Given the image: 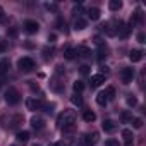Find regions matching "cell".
<instances>
[{"label":"cell","mask_w":146,"mask_h":146,"mask_svg":"<svg viewBox=\"0 0 146 146\" xmlns=\"http://www.w3.org/2000/svg\"><path fill=\"white\" fill-rule=\"evenodd\" d=\"M57 125H58V129L64 134H70L72 131L76 129V115H74V112H72V110L62 112L58 115V119H57Z\"/></svg>","instance_id":"1"},{"label":"cell","mask_w":146,"mask_h":146,"mask_svg":"<svg viewBox=\"0 0 146 146\" xmlns=\"http://www.w3.org/2000/svg\"><path fill=\"white\" fill-rule=\"evenodd\" d=\"M5 102L9 103V105H17L19 102H21V93L16 90V88H7V91H5Z\"/></svg>","instance_id":"2"},{"label":"cell","mask_w":146,"mask_h":146,"mask_svg":"<svg viewBox=\"0 0 146 146\" xmlns=\"http://www.w3.org/2000/svg\"><path fill=\"white\" fill-rule=\"evenodd\" d=\"M17 67H19V70H23V72H29V70L35 69V60H33L31 57H23V58H19Z\"/></svg>","instance_id":"3"},{"label":"cell","mask_w":146,"mask_h":146,"mask_svg":"<svg viewBox=\"0 0 146 146\" xmlns=\"http://www.w3.org/2000/svg\"><path fill=\"white\" fill-rule=\"evenodd\" d=\"M134 69L132 67H124L122 70H120V79H122V83L124 84H129V83H132V79H134Z\"/></svg>","instance_id":"4"},{"label":"cell","mask_w":146,"mask_h":146,"mask_svg":"<svg viewBox=\"0 0 146 146\" xmlns=\"http://www.w3.org/2000/svg\"><path fill=\"white\" fill-rule=\"evenodd\" d=\"M38 29H40V24H38L36 21L28 19V21L24 23V31H26L28 35H35V33H38Z\"/></svg>","instance_id":"5"},{"label":"cell","mask_w":146,"mask_h":146,"mask_svg":"<svg viewBox=\"0 0 146 146\" xmlns=\"http://www.w3.org/2000/svg\"><path fill=\"white\" fill-rule=\"evenodd\" d=\"M26 107H28V110H41L43 108V102L40 100V98H28V102H26Z\"/></svg>","instance_id":"6"},{"label":"cell","mask_w":146,"mask_h":146,"mask_svg":"<svg viewBox=\"0 0 146 146\" xmlns=\"http://www.w3.org/2000/svg\"><path fill=\"white\" fill-rule=\"evenodd\" d=\"M96 141H98V134H96V132H88V134H84V137H83L84 146H95Z\"/></svg>","instance_id":"7"},{"label":"cell","mask_w":146,"mask_h":146,"mask_svg":"<svg viewBox=\"0 0 146 146\" xmlns=\"http://www.w3.org/2000/svg\"><path fill=\"white\" fill-rule=\"evenodd\" d=\"M143 55H144V52L141 48H134V50H131L129 58H131V62H141L143 60Z\"/></svg>","instance_id":"8"},{"label":"cell","mask_w":146,"mask_h":146,"mask_svg":"<svg viewBox=\"0 0 146 146\" xmlns=\"http://www.w3.org/2000/svg\"><path fill=\"white\" fill-rule=\"evenodd\" d=\"M90 83H91V88H98V86H102V84L105 83V74H95V76H91Z\"/></svg>","instance_id":"9"},{"label":"cell","mask_w":146,"mask_h":146,"mask_svg":"<svg viewBox=\"0 0 146 146\" xmlns=\"http://www.w3.org/2000/svg\"><path fill=\"white\" fill-rule=\"evenodd\" d=\"M43 125H45V120H43L41 117H33V119H31V127H33L35 131L43 129Z\"/></svg>","instance_id":"10"},{"label":"cell","mask_w":146,"mask_h":146,"mask_svg":"<svg viewBox=\"0 0 146 146\" xmlns=\"http://www.w3.org/2000/svg\"><path fill=\"white\" fill-rule=\"evenodd\" d=\"M88 17L91 21H98L100 19V9L98 7H90L88 9Z\"/></svg>","instance_id":"11"},{"label":"cell","mask_w":146,"mask_h":146,"mask_svg":"<svg viewBox=\"0 0 146 146\" xmlns=\"http://www.w3.org/2000/svg\"><path fill=\"white\" fill-rule=\"evenodd\" d=\"M122 137L125 139V146H132V131L131 129H124L122 131Z\"/></svg>","instance_id":"12"},{"label":"cell","mask_w":146,"mask_h":146,"mask_svg":"<svg viewBox=\"0 0 146 146\" xmlns=\"http://www.w3.org/2000/svg\"><path fill=\"white\" fill-rule=\"evenodd\" d=\"M86 26H88V23H86V19H83V17H78V19L74 21V29H76V31H83Z\"/></svg>","instance_id":"13"},{"label":"cell","mask_w":146,"mask_h":146,"mask_svg":"<svg viewBox=\"0 0 146 146\" xmlns=\"http://www.w3.org/2000/svg\"><path fill=\"white\" fill-rule=\"evenodd\" d=\"M102 127H103V131H105V132H113V131H115V124H113V120H110V119L103 120Z\"/></svg>","instance_id":"14"},{"label":"cell","mask_w":146,"mask_h":146,"mask_svg":"<svg viewBox=\"0 0 146 146\" xmlns=\"http://www.w3.org/2000/svg\"><path fill=\"white\" fill-rule=\"evenodd\" d=\"M141 23H143V12L141 11H136V14L131 19V26H136V24H141Z\"/></svg>","instance_id":"15"},{"label":"cell","mask_w":146,"mask_h":146,"mask_svg":"<svg viewBox=\"0 0 146 146\" xmlns=\"http://www.w3.org/2000/svg\"><path fill=\"white\" fill-rule=\"evenodd\" d=\"M108 9L110 11H120L122 9V2H120V0H110V2H108Z\"/></svg>","instance_id":"16"},{"label":"cell","mask_w":146,"mask_h":146,"mask_svg":"<svg viewBox=\"0 0 146 146\" xmlns=\"http://www.w3.org/2000/svg\"><path fill=\"white\" fill-rule=\"evenodd\" d=\"M83 119H84L86 122H93V120L96 119V113H95L93 110H84V112H83Z\"/></svg>","instance_id":"17"},{"label":"cell","mask_w":146,"mask_h":146,"mask_svg":"<svg viewBox=\"0 0 146 146\" xmlns=\"http://www.w3.org/2000/svg\"><path fill=\"white\" fill-rule=\"evenodd\" d=\"M16 137H17L19 143H26V141L29 139V132H28V131H19V132L16 134Z\"/></svg>","instance_id":"18"},{"label":"cell","mask_w":146,"mask_h":146,"mask_svg":"<svg viewBox=\"0 0 146 146\" xmlns=\"http://www.w3.org/2000/svg\"><path fill=\"white\" fill-rule=\"evenodd\" d=\"M64 55H65V58H67V60H72V58H76L78 50H76V48H67V50L64 52Z\"/></svg>","instance_id":"19"},{"label":"cell","mask_w":146,"mask_h":146,"mask_svg":"<svg viewBox=\"0 0 146 146\" xmlns=\"http://www.w3.org/2000/svg\"><path fill=\"white\" fill-rule=\"evenodd\" d=\"M103 93H105V96L108 98V102H112V100L115 98V88H113V86H108Z\"/></svg>","instance_id":"20"},{"label":"cell","mask_w":146,"mask_h":146,"mask_svg":"<svg viewBox=\"0 0 146 146\" xmlns=\"http://www.w3.org/2000/svg\"><path fill=\"white\" fill-rule=\"evenodd\" d=\"M96 103L98 105H102V107H105L107 103H108V98L105 96V93L102 91V93H98V96H96Z\"/></svg>","instance_id":"21"},{"label":"cell","mask_w":146,"mask_h":146,"mask_svg":"<svg viewBox=\"0 0 146 146\" xmlns=\"http://www.w3.org/2000/svg\"><path fill=\"white\" fill-rule=\"evenodd\" d=\"M9 70V60H0V76H4Z\"/></svg>","instance_id":"22"},{"label":"cell","mask_w":146,"mask_h":146,"mask_svg":"<svg viewBox=\"0 0 146 146\" xmlns=\"http://www.w3.org/2000/svg\"><path fill=\"white\" fill-rule=\"evenodd\" d=\"M76 50H78V55L81 53L83 57H91V50L86 48V46H79V48H76Z\"/></svg>","instance_id":"23"},{"label":"cell","mask_w":146,"mask_h":146,"mask_svg":"<svg viewBox=\"0 0 146 146\" xmlns=\"http://www.w3.org/2000/svg\"><path fill=\"white\" fill-rule=\"evenodd\" d=\"M43 57H45V60H50V58L53 57V48L45 46V48H43Z\"/></svg>","instance_id":"24"},{"label":"cell","mask_w":146,"mask_h":146,"mask_svg":"<svg viewBox=\"0 0 146 146\" xmlns=\"http://www.w3.org/2000/svg\"><path fill=\"white\" fill-rule=\"evenodd\" d=\"M131 124H132V127H134V129H141V127H143V119L134 117V119L131 120Z\"/></svg>","instance_id":"25"},{"label":"cell","mask_w":146,"mask_h":146,"mask_svg":"<svg viewBox=\"0 0 146 146\" xmlns=\"http://www.w3.org/2000/svg\"><path fill=\"white\" fill-rule=\"evenodd\" d=\"M72 88H74V93H78V95H79V93H81V91L84 90V84H83L81 81H76V83H74V86H72Z\"/></svg>","instance_id":"26"},{"label":"cell","mask_w":146,"mask_h":146,"mask_svg":"<svg viewBox=\"0 0 146 146\" xmlns=\"http://www.w3.org/2000/svg\"><path fill=\"white\" fill-rule=\"evenodd\" d=\"M70 102L74 103V105H83V98H81V95H78V93L70 98Z\"/></svg>","instance_id":"27"},{"label":"cell","mask_w":146,"mask_h":146,"mask_svg":"<svg viewBox=\"0 0 146 146\" xmlns=\"http://www.w3.org/2000/svg\"><path fill=\"white\" fill-rule=\"evenodd\" d=\"M7 36H11V38H16V36H17V29H16L14 26H12V28H9V29H7Z\"/></svg>","instance_id":"28"},{"label":"cell","mask_w":146,"mask_h":146,"mask_svg":"<svg viewBox=\"0 0 146 146\" xmlns=\"http://www.w3.org/2000/svg\"><path fill=\"white\" fill-rule=\"evenodd\" d=\"M105 146H120L117 139H107L105 141Z\"/></svg>","instance_id":"29"},{"label":"cell","mask_w":146,"mask_h":146,"mask_svg":"<svg viewBox=\"0 0 146 146\" xmlns=\"http://www.w3.org/2000/svg\"><path fill=\"white\" fill-rule=\"evenodd\" d=\"M127 105H129V107H136V105H137V100H136L134 96H129V98H127Z\"/></svg>","instance_id":"30"},{"label":"cell","mask_w":146,"mask_h":146,"mask_svg":"<svg viewBox=\"0 0 146 146\" xmlns=\"http://www.w3.org/2000/svg\"><path fill=\"white\" fill-rule=\"evenodd\" d=\"M107 57V50H103V48H100V53H98V60H103Z\"/></svg>","instance_id":"31"},{"label":"cell","mask_w":146,"mask_h":146,"mask_svg":"<svg viewBox=\"0 0 146 146\" xmlns=\"http://www.w3.org/2000/svg\"><path fill=\"white\" fill-rule=\"evenodd\" d=\"M120 119H122V120H124V122H127V120H132V117H131V115H129V113H127V112H124V113H122V115H120Z\"/></svg>","instance_id":"32"},{"label":"cell","mask_w":146,"mask_h":146,"mask_svg":"<svg viewBox=\"0 0 146 146\" xmlns=\"http://www.w3.org/2000/svg\"><path fill=\"white\" fill-rule=\"evenodd\" d=\"M7 50V45H5V41L4 40H0V53H4Z\"/></svg>","instance_id":"33"},{"label":"cell","mask_w":146,"mask_h":146,"mask_svg":"<svg viewBox=\"0 0 146 146\" xmlns=\"http://www.w3.org/2000/svg\"><path fill=\"white\" fill-rule=\"evenodd\" d=\"M45 7H46L48 11H57L58 5H57V4H45Z\"/></svg>","instance_id":"34"},{"label":"cell","mask_w":146,"mask_h":146,"mask_svg":"<svg viewBox=\"0 0 146 146\" xmlns=\"http://www.w3.org/2000/svg\"><path fill=\"white\" fill-rule=\"evenodd\" d=\"M81 74H90V67L88 65H81Z\"/></svg>","instance_id":"35"},{"label":"cell","mask_w":146,"mask_h":146,"mask_svg":"<svg viewBox=\"0 0 146 146\" xmlns=\"http://www.w3.org/2000/svg\"><path fill=\"white\" fill-rule=\"evenodd\" d=\"M137 41H139V43H144V33H139V35H137Z\"/></svg>","instance_id":"36"},{"label":"cell","mask_w":146,"mask_h":146,"mask_svg":"<svg viewBox=\"0 0 146 146\" xmlns=\"http://www.w3.org/2000/svg\"><path fill=\"white\" fill-rule=\"evenodd\" d=\"M55 40H57V36H55V33H52V35H48V41H52V43H53Z\"/></svg>","instance_id":"37"},{"label":"cell","mask_w":146,"mask_h":146,"mask_svg":"<svg viewBox=\"0 0 146 146\" xmlns=\"http://www.w3.org/2000/svg\"><path fill=\"white\" fill-rule=\"evenodd\" d=\"M52 146H67V144H65L64 141H57V143H53Z\"/></svg>","instance_id":"38"},{"label":"cell","mask_w":146,"mask_h":146,"mask_svg":"<svg viewBox=\"0 0 146 146\" xmlns=\"http://www.w3.org/2000/svg\"><path fill=\"white\" fill-rule=\"evenodd\" d=\"M29 86H31V90H36V91H38V84H35L33 81H31V84H29Z\"/></svg>","instance_id":"39"},{"label":"cell","mask_w":146,"mask_h":146,"mask_svg":"<svg viewBox=\"0 0 146 146\" xmlns=\"http://www.w3.org/2000/svg\"><path fill=\"white\" fill-rule=\"evenodd\" d=\"M2 16H4V9H2V5H0V19H2Z\"/></svg>","instance_id":"40"},{"label":"cell","mask_w":146,"mask_h":146,"mask_svg":"<svg viewBox=\"0 0 146 146\" xmlns=\"http://www.w3.org/2000/svg\"><path fill=\"white\" fill-rule=\"evenodd\" d=\"M11 146H17V144H11Z\"/></svg>","instance_id":"41"},{"label":"cell","mask_w":146,"mask_h":146,"mask_svg":"<svg viewBox=\"0 0 146 146\" xmlns=\"http://www.w3.org/2000/svg\"><path fill=\"white\" fill-rule=\"evenodd\" d=\"M33 146H40V144H33Z\"/></svg>","instance_id":"42"}]
</instances>
